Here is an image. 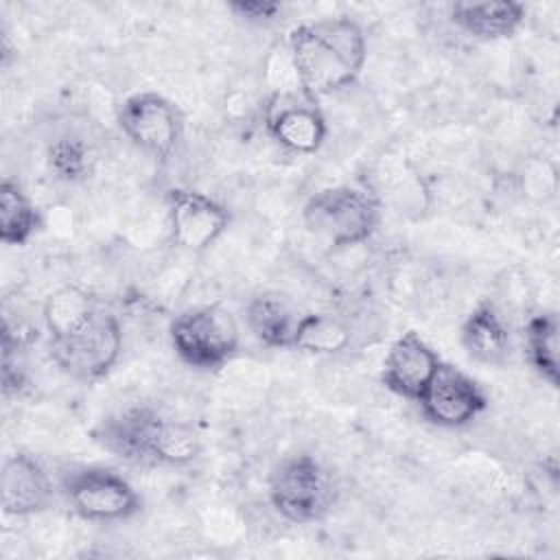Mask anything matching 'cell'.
I'll return each mask as SVG.
<instances>
[{"label": "cell", "instance_id": "6da1fadb", "mask_svg": "<svg viewBox=\"0 0 560 560\" xmlns=\"http://www.w3.org/2000/svg\"><path fill=\"white\" fill-rule=\"evenodd\" d=\"M289 57L300 90L317 101L359 79L368 57L365 33L346 15L302 22L289 33Z\"/></svg>", "mask_w": 560, "mask_h": 560}, {"label": "cell", "instance_id": "7a4b0ae2", "mask_svg": "<svg viewBox=\"0 0 560 560\" xmlns=\"http://www.w3.org/2000/svg\"><path fill=\"white\" fill-rule=\"evenodd\" d=\"M92 435L101 448L136 466H186L201 453V438L188 422L149 405L103 418Z\"/></svg>", "mask_w": 560, "mask_h": 560}, {"label": "cell", "instance_id": "3957f363", "mask_svg": "<svg viewBox=\"0 0 560 560\" xmlns=\"http://www.w3.org/2000/svg\"><path fill=\"white\" fill-rule=\"evenodd\" d=\"M302 221L319 243L343 249L365 243L376 232L381 203L365 188L328 186L304 203Z\"/></svg>", "mask_w": 560, "mask_h": 560}, {"label": "cell", "instance_id": "277c9868", "mask_svg": "<svg viewBox=\"0 0 560 560\" xmlns=\"http://www.w3.org/2000/svg\"><path fill=\"white\" fill-rule=\"evenodd\" d=\"M271 508L289 523L308 525L324 521L337 503V486L330 470L308 453L280 459L267 481Z\"/></svg>", "mask_w": 560, "mask_h": 560}, {"label": "cell", "instance_id": "5b68a950", "mask_svg": "<svg viewBox=\"0 0 560 560\" xmlns=\"http://www.w3.org/2000/svg\"><path fill=\"white\" fill-rule=\"evenodd\" d=\"M175 354L195 370H219L234 359L241 346V330L234 315L219 304H203L182 311L168 328Z\"/></svg>", "mask_w": 560, "mask_h": 560}, {"label": "cell", "instance_id": "8992f818", "mask_svg": "<svg viewBox=\"0 0 560 560\" xmlns=\"http://www.w3.org/2000/svg\"><path fill=\"white\" fill-rule=\"evenodd\" d=\"M59 492L83 521L118 523L142 510L138 490L114 468L72 466L61 475Z\"/></svg>", "mask_w": 560, "mask_h": 560}, {"label": "cell", "instance_id": "52a82bcc", "mask_svg": "<svg viewBox=\"0 0 560 560\" xmlns=\"http://www.w3.org/2000/svg\"><path fill=\"white\" fill-rule=\"evenodd\" d=\"M50 359L61 372L77 381H98L122 352V330L116 315L101 306L79 328L48 339Z\"/></svg>", "mask_w": 560, "mask_h": 560}, {"label": "cell", "instance_id": "ba28073f", "mask_svg": "<svg viewBox=\"0 0 560 560\" xmlns=\"http://www.w3.org/2000/svg\"><path fill=\"white\" fill-rule=\"evenodd\" d=\"M125 138L147 155L166 160L184 133L179 107L158 92H136L127 96L116 112Z\"/></svg>", "mask_w": 560, "mask_h": 560}, {"label": "cell", "instance_id": "9c48e42d", "mask_svg": "<svg viewBox=\"0 0 560 560\" xmlns=\"http://www.w3.org/2000/svg\"><path fill=\"white\" fill-rule=\"evenodd\" d=\"M265 127L269 136L287 151L315 153L328 133L326 118L313 96L302 92L273 94L265 107Z\"/></svg>", "mask_w": 560, "mask_h": 560}, {"label": "cell", "instance_id": "30bf717a", "mask_svg": "<svg viewBox=\"0 0 560 560\" xmlns=\"http://www.w3.org/2000/svg\"><path fill=\"white\" fill-rule=\"evenodd\" d=\"M418 405L431 424L459 429L470 424L486 409L488 398L472 376L442 361Z\"/></svg>", "mask_w": 560, "mask_h": 560}, {"label": "cell", "instance_id": "8fae6325", "mask_svg": "<svg viewBox=\"0 0 560 560\" xmlns=\"http://www.w3.org/2000/svg\"><path fill=\"white\" fill-rule=\"evenodd\" d=\"M166 203L171 236L186 252L208 249L230 225L228 208L199 190L171 188Z\"/></svg>", "mask_w": 560, "mask_h": 560}, {"label": "cell", "instance_id": "7c38bea8", "mask_svg": "<svg viewBox=\"0 0 560 560\" xmlns=\"http://www.w3.org/2000/svg\"><path fill=\"white\" fill-rule=\"evenodd\" d=\"M442 359L413 330L402 332L387 350L381 368V383L396 396L418 402Z\"/></svg>", "mask_w": 560, "mask_h": 560}, {"label": "cell", "instance_id": "4fadbf2b", "mask_svg": "<svg viewBox=\"0 0 560 560\" xmlns=\"http://www.w3.org/2000/svg\"><path fill=\"white\" fill-rule=\"evenodd\" d=\"M2 510L9 516H31L48 510L55 486L42 462L28 453H13L2 468Z\"/></svg>", "mask_w": 560, "mask_h": 560}, {"label": "cell", "instance_id": "5bb4252c", "mask_svg": "<svg viewBox=\"0 0 560 560\" xmlns=\"http://www.w3.org/2000/svg\"><path fill=\"white\" fill-rule=\"evenodd\" d=\"M302 313L293 300L280 291L256 293L245 308L249 332L267 348H293V337Z\"/></svg>", "mask_w": 560, "mask_h": 560}, {"label": "cell", "instance_id": "9a60e30c", "mask_svg": "<svg viewBox=\"0 0 560 560\" xmlns=\"http://www.w3.org/2000/svg\"><path fill=\"white\" fill-rule=\"evenodd\" d=\"M525 15V4L516 0L455 2L448 7V18L455 26L486 42L512 37L523 26Z\"/></svg>", "mask_w": 560, "mask_h": 560}, {"label": "cell", "instance_id": "2e32d148", "mask_svg": "<svg viewBox=\"0 0 560 560\" xmlns=\"http://www.w3.org/2000/svg\"><path fill=\"white\" fill-rule=\"evenodd\" d=\"M459 341L470 359L499 365L510 352V330L492 302H479L459 328Z\"/></svg>", "mask_w": 560, "mask_h": 560}, {"label": "cell", "instance_id": "e0dca14e", "mask_svg": "<svg viewBox=\"0 0 560 560\" xmlns=\"http://www.w3.org/2000/svg\"><path fill=\"white\" fill-rule=\"evenodd\" d=\"M103 304L94 293H90L77 284L59 287L44 300V306H42V319H44L48 339L61 337V335L79 328Z\"/></svg>", "mask_w": 560, "mask_h": 560}, {"label": "cell", "instance_id": "ac0fdd59", "mask_svg": "<svg viewBox=\"0 0 560 560\" xmlns=\"http://www.w3.org/2000/svg\"><path fill=\"white\" fill-rule=\"evenodd\" d=\"M525 354L532 370L551 387L560 383V326L553 313L532 315L525 324Z\"/></svg>", "mask_w": 560, "mask_h": 560}, {"label": "cell", "instance_id": "d6986e66", "mask_svg": "<svg viewBox=\"0 0 560 560\" xmlns=\"http://www.w3.org/2000/svg\"><path fill=\"white\" fill-rule=\"evenodd\" d=\"M42 217L24 188L4 177L0 184V241L11 247L26 245L39 230Z\"/></svg>", "mask_w": 560, "mask_h": 560}, {"label": "cell", "instance_id": "ffe728a7", "mask_svg": "<svg viewBox=\"0 0 560 560\" xmlns=\"http://www.w3.org/2000/svg\"><path fill=\"white\" fill-rule=\"evenodd\" d=\"M352 330L350 326L330 313H306L302 315L293 348L308 354H339L350 348Z\"/></svg>", "mask_w": 560, "mask_h": 560}, {"label": "cell", "instance_id": "44dd1931", "mask_svg": "<svg viewBox=\"0 0 560 560\" xmlns=\"http://www.w3.org/2000/svg\"><path fill=\"white\" fill-rule=\"evenodd\" d=\"M46 166L55 179L79 184L94 173L96 151L81 136L61 133L46 147Z\"/></svg>", "mask_w": 560, "mask_h": 560}, {"label": "cell", "instance_id": "7402d4cb", "mask_svg": "<svg viewBox=\"0 0 560 560\" xmlns=\"http://www.w3.org/2000/svg\"><path fill=\"white\" fill-rule=\"evenodd\" d=\"M228 9L236 18H241L245 22H254V24L273 22L282 13V4L273 2V0H236V2H230Z\"/></svg>", "mask_w": 560, "mask_h": 560}]
</instances>
